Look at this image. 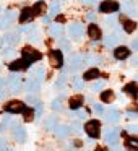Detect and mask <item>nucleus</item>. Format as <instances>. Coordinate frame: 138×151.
<instances>
[{
  "instance_id": "60",
  "label": "nucleus",
  "mask_w": 138,
  "mask_h": 151,
  "mask_svg": "<svg viewBox=\"0 0 138 151\" xmlns=\"http://www.w3.org/2000/svg\"><path fill=\"white\" fill-rule=\"evenodd\" d=\"M0 12H2V5H0Z\"/></svg>"
},
{
  "instance_id": "47",
  "label": "nucleus",
  "mask_w": 138,
  "mask_h": 151,
  "mask_svg": "<svg viewBox=\"0 0 138 151\" xmlns=\"http://www.w3.org/2000/svg\"><path fill=\"white\" fill-rule=\"evenodd\" d=\"M5 150H7V140L0 138V151H5Z\"/></svg>"
},
{
  "instance_id": "59",
  "label": "nucleus",
  "mask_w": 138,
  "mask_h": 151,
  "mask_svg": "<svg viewBox=\"0 0 138 151\" xmlns=\"http://www.w3.org/2000/svg\"><path fill=\"white\" fill-rule=\"evenodd\" d=\"M5 151H15V150H5Z\"/></svg>"
},
{
  "instance_id": "38",
  "label": "nucleus",
  "mask_w": 138,
  "mask_h": 151,
  "mask_svg": "<svg viewBox=\"0 0 138 151\" xmlns=\"http://www.w3.org/2000/svg\"><path fill=\"white\" fill-rule=\"evenodd\" d=\"M65 83H67V76H65V72H63L62 75L59 76V80H57L55 86H57V88H63V86H65Z\"/></svg>"
},
{
  "instance_id": "6",
  "label": "nucleus",
  "mask_w": 138,
  "mask_h": 151,
  "mask_svg": "<svg viewBox=\"0 0 138 151\" xmlns=\"http://www.w3.org/2000/svg\"><path fill=\"white\" fill-rule=\"evenodd\" d=\"M119 135H120L119 128H106V132H104L106 143L111 145V146H117L119 145Z\"/></svg>"
},
{
  "instance_id": "1",
  "label": "nucleus",
  "mask_w": 138,
  "mask_h": 151,
  "mask_svg": "<svg viewBox=\"0 0 138 151\" xmlns=\"http://www.w3.org/2000/svg\"><path fill=\"white\" fill-rule=\"evenodd\" d=\"M21 52H23V62H24V65H26V68L29 65H33L34 62H39V60L42 59V54L36 49H31V47H23Z\"/></svg>"
},
{
  "instance_id": "26",
  "label": "nucleus",
  "mask_w": 138,
  "mask_h": 151,
  "mask_svg": "<svg viewBox=\"0 0 138 151\" xmlns=\"http://www.w3.org/2000/svg\"><path fill=\"white\" fill-rule=\"evenodd\" d=\"M46 10H47V5H46V2H37V4H34V7H33V13L34 15H44L46 13Z\"/></svg>"
},
{
  "instance_id": "39",
  "label": "nucleus",
  "mask_w": 138,
  "mask_h": 151,
  "mask_svg": "<svg viewBox=\"0 0 138 151\" xmlns=\"http://www.w3.org/2000/svg\"><path fill=\"white\" fill-rule=\"evenodd\" d=\"M102 88H104V81H94V83L91 85V91H94V93L101 91Z\"/></svg>"
},
{
  "instance_id": "27",
  "label": "nucleus",
  "mask_w": 138,
  "mask_h": 151,
  "mask_svg": "<svg viewBox=\"0 0 138 151\" xmlns=\"http://www.w3.org/2000/svg\"><path fill=\"white\" fill-rule=\"evenodd\" d=\"M8 68H10L12 72H20V70H24V68H26V65H24L23 59H20V60H13V62L8 65Z\"/></svg>"
},
{
  "instance_id": "50",
  "label": "nucleus",
  "mask_w": 138,
  "mask_h": 151,
  "mask_svg": "<svg viewBox=\"0 0 138 151\" xmlns=\"http://www.w3.org/2000/svg\"><path fill=\"white\" fill-rule=\"evenodd\" d=\"M7 86V78H4V76H0V89L5 88Z\"/></svg>"
},
{
  "instance_id": "45",
  "label": "nucleus",
  "mask_w": 138,
  "mask_h": 151,
  "mask_svg": "<svg viewBox=\"0 0 138 151\" xmlns=\"http://www.w3.org/2000/svg\"><path fill=\"white\" fill-rule=\"evenodd\" d=\"M93 109H94V112H98V114H102V112H104L102 104H98V102H94V104H93Z\"/></svg>"
},
{
  "instance_id": "10",
  "label": "nucleus",
  "mask_w": 138,
  "mask_h": 151,
  "mask_svg": "<svg viewBox=\"0 0 138 151\" xmlns=\"http://www.w3.org/2000/svg\"><path fill=\"white\" fill-rule=\"evenodd\" d=\"M18 41H20V31H17V33H7L2 37L0 44H2V46H7V47H13Z\"/></svg>"
},
{
  "instance_id": "43",
  "label": "nucleus",
  "mask_w": 138,
  "mask_h": 151,
  "mask_svg": "<svg viewBox=\"0 0 138 151\" xmlns=\"http://www.w3.org/2000/svg\"><path fill=\"white\" fill-rule=\"evenodd\" d=\"M104 23L107 24V26H114V24H115V17H114V15H112V17H106Z\"/></svg>"
},
{
  "instance_id": "30",
  "label": "nucleus",
  "mask_w": 138,
  "mask_h": 151,
  "mask_svg": "<svg viewBox=\"0 0 138 151\" xmlns=\"http://www.w3.org/2000/svg\"><path fill=\"white\" fill-rule=\"evenodd\" d=\"M23 119H24V122H33V119H34V107H24V111H23Z\"/></svg>"
},
{
  "instance_id": "55",
  "label": "nucleus",
  "mask_w": 138,
  "mask_h": 151,
  "mask_svg": "<svg viewBox=\"0 0 138 151\" xmlns=\"http://www.w3.org/2000/svg\"><path fill=\"white\" fill-rule=\"evenodd\" d=\"M42 23L44 24H49L50 23V17H46V15H44V17H42Z\"/></svg>"
},
{
  "instance_id": "5",
  "label": "nucleus",
  "mask_w": 138,
  "mask_h": 151,
  "mask_svg": "<svg viewBox=\"0 0 138 151\" xmlns=\"http://www.w3.org/2000/svg\"><path fill=\"white\" fill-rule=\"evenodd\" d=\"M21 76H20V73H17V72H13L10 76H8V80H7V85L10 86V91L12 93H20L21 91V88H23V85H21Z\"/></svg>"
},
{
  "instance_id": "54",
  "label": "nucleus",
  "mask_w": 138,
  "mask_h": 151,
  "mask_svg": "<svg viewBox=\"0 0 138 151\" xmlns=\"http://www.w3.org/2000/svg\"><path fill=\"white\" fill-rule=\"evenodd\" d=\"M132 49H133V50H137V49H138V41H137V39L132 41Z\"/></svg>"
},
{
  "instance_id": "12",
  "label": "nucleus",
  "mask_w": 138,
  "mask_h": 151,
  "mask_svg": "<svg viewBox=\"0 0 138 151\" xmlns=\"http://www.w3.org/2000/svg\"><path fill=\"white\" fill-rule=\"evenodd\" d=\"M15 18H17V12L10 10L7 12V13L4 15V17L0 18V29H4V28H8L12 23L15 21Z\"/></svg>"
},
{
  "instance_id": "57",
  "label": "nucleus",
  "mask_w": 138,
  "mask_h": 151,
  "mask_svg": "<svg viewBox=\"0 0 138 151\" xmlns=\"http://www.w3.org/2000/svg\"><path fill=\"white\" fill-rule=\"evenodd\" d=\"M88 20H94V13H93V12H91V13H88Z\"/></svg>"
},
{
  "instance_id": "44",
  "label": "nucleus",
  "mask_w": 138,
  "mask_h": 151,
  "mask_svg": "<svg viewBox=\"0 0 138 151\" xmlns=\"http://www.w3.org/2000/svg\"><path fill=\"white\" fill-rule=\"evenodd\" d=\"M10 89H5V88H2L0 89V99H7L8 96H10Z\"/></svg>"
},
{
  "instance_id": "48",
  "label": "nucleus",
  "mask_w": 138,
  "mask_h": 151,
  "mask_svg": "<svg viewBox=\"0 0 138 151\" xmlns=\"http://www.w3.org/2000/svg\"><path fill=\"white\" fill-rule=\"evenodd\" d=\"M70 128H75L73 132H81V127H80V124H78V122H73V124H72V127H70Z\"/></svg>"
},
{
  "instance_id": "33",
  "label": "nucleus",
  "mask_w": 138,
  "mask_h": 151,
  "mask_svg": "<svg viewBox=\"0 0 138 151\" xmlns=\"http://www.w3.org/2000/svg\"><path fill=\"white\" fill-rule=\"evenodd\" d=\"M112 99H114V91H112V89H107V91L101 93V101L102 102H111Z\"/></svg>"
},
{
  "instance_id": "3",
  "label": "nucleus",
  "mask_w": 138,
  "mask_h": 151,
  "mask_svg": "<svg viewBox=\"0 0 138 151\" xmlns=\"http://www.w3.org/2000/svg\"><path fill=\"white\" fill-rule=\"evenodd\" d=\"M26 104L23 101H18V99H13V101H7V104H4V109L8 112V114H20V112L24 111Z\"/></svg>"
},
{
  "instance_id": "40",
  "label": "nucleus",
  "mask_w": 138,
  "mask_h": 151,
  "mask_svg": "<svg viewBox=\"0 0 138 151\" xmlns=\"http://www.w3.org/2000/svg\"><path fill=\"white\" fill-rule=\"evenodd\" d=\"M50 107H52L54 111H62V101H60V99H54Z\"/></svg>"
},
{
  "instance_id": "17",
  "label": "nucleus",
  "mask_w": 138,
  "mask_h": 151,
  "mask_svg": "<svg viewBox=\"0 0 138 151\" xmlns=\"http://www.w3.org/2000/svg\"><path fill=\"white\" fill-rule=\"evenodd\" d=\"M120 8L124 10V13H128V15H132V17L137 15V8H135V2H133V0H124V4H122Z\"/></svg>"
},
{
  "instance_id": "19",
  "label": "nucleus",
  "mask_w": 138,
  "mask_h": 151,
  "mask_svg": "<svg viewBox=\"0 0 138 151\" xmlns=\"http://www.w3.org/2000/svg\"><path fill=\"white\" fill-rule=\"evenodd\" d=\"M41 83L42 81H39V80H36V78H29V81L26 83V91L29 93H37L41 89Z\"/></svg>"
},
{
  "instance_id": "9",
  "label": "nucleus",
  "mask_w": 138,
  "mask_h": 151,
  "mask_svg": "<svg viewBox=\"0 0 138 151\" xmlns=\"http://www.w3.org/2000/svg\"><path fill=\"white\" fill-rule=\"evenodd\" d=\"M83 33H85V26L81 23H78V21H75V23H72L68 26V34L72 39H80L83 36Z\"/></svg>"
},
{
  "instance_id": "23",
  "label": "nucleus",
  "mask_w": 138,
  "mask_h": 151,
  "mask_svg": "<svg viewBox=\"0 0 138 151\" xmlns=\"http://www.w3.org/2000/svg\"><path fill=\"white\" fill-rule=\"evenodd\" d=\"M99 76H101V72H99V70L96 68V67H93V68L86 70L85 75H83L81 78L86 81V80H96V78H99Z\"/></svg>"
},
{
  "instance_id": "32",
  "label": "nucleus",
  "mask_w": 138,
  "mask_h": 151,
  "mask_svg": "<svg viewBox=\"0 0 138 151\" xmlns=\"http://www.w3.org/2000/svg\"><path fill=\"white\" fill-rule=\"evenodd\" d=\"M60 8H62V4H60L59 0H54L52 5H50V17H55V15H59Z\"/></svg>"
},
{
  "instance_id": "18",
  "label": "nucleus",
  "mask_w": 138,
  "mask_h": 151,
  "mask_svg": "<svg viewBox=\"0 0 138 151\" xmlns=\"http://www.w3.org/2000/svg\"><path fill=\"white\" fill-rule=\"evenodd\" d=\"M119 41H120V37H119L117 33H109L107 36L104 37V44L107 47H115L119 44Z\"/></svg>"
},
{
  "instance_id": "29",
  "label": "nucleus",
  "mask_w": 138,
  "mask_h": 151,
  "mask_svg": "<svg viewBox=\"0 0 138 151\" xmlns=\"http://www.w3.org/2000/svg\"><path fill=\"white\" fill-rule=\"evenodd\" d=\"M57 124H59V119H57L55 115H49V117H46V120H44V127H46L47 130H52Z\"/></svg>"
},
{
  "instance_id": "28",
  "label": "nucleus",
  "mask_w": 138,
  "mask_h": 151,
  "mask_svg": "<svg viewBox=\"0 0 138 151\" xmlns=\"http://www.w3.org/2000/svg\"><path fill=\"white\" fill-rule=\"evenodd\" d=\"M122 91L127 93V94H130L132 98H137V83L132 81V83H128V85H125Z\"/></svg>"
},
{
  "instance_id": "25",
  "label": "nucleus",
  "mask_w": 138,
  "mask_h": 151,
  "mask_svg": "<svg viewBox=\"0 0 138 151\" xmlns=\"http://www.w3.org/2000/svg\"><path fill=\"white\" fill-rule=\"evenodd\" d=\"M72 88L76 89V91H81L85 88V80L81 76H73L72 78Z\"/></svg>"
},
{
  "instance_id": "31",
  "label": "nucleus",
  "mask_w": 138,
  "mask_h": 151,
  "mask_svg": "<svg viewBox=\"0 0 138 151\" xmlns=\"http://www.w3.org/2000/svg\"><path fill=\"white\" fill-rule=\"evenodd\" d=\"M62 33H63V26L62 24H52V26H50V34H52V36H55V37H59V36H62Z\"/></svg>"
},
{
  "instance_id": "15",
  "label": "nucleus",
  "mask_w": 138,
  "mask_h": 151,
  "mask_svg": "<svg viewBox=\"0 0 138 151\" xmlns=\"http://www.w3.org/2000/svg\"><path fill=\"white\" fill-rule=\"evenodd\" d=\"M83 102H85V98L81 94H76V96H72L68 101V106H70V111H78L81 109Z\"/></svg>"
},
{
  "instance_id": "46",
  "label": "nucleus",
  "mask_w": 138,
  "mask_h": 151,
  "mask_svg": "<svg viewBox=\"0 0 138 151\" xmlns=\"http://www.w3.org/2000/svg\"><path fill=\"white\" fill-rule=\"evenodd\" d=\"M34 29V24H28V26H23L20 29V33H31V31Z\"/></svg>"
},
{
  "instance_id": "16",
  "label": "nucleus",
  "mask_w": 138,
  "mask_h": 151,
  "mask_svg": "<svg viewBox=\"0 0 138 151\" xmlns=\"http://www.w3.org/2000/svg\"><path fill=\"white\" fill-rule=\"evenodd\" d=\"M52 130H54V133H55L57 138H65V137H68V135H70L72 128L67 127V125H59V124H57Z\"/></svg>"
},
{
  "instance_id": "42",
  "label": "nucleus",
  "mask_w": 138,
  "mask_h": 151,
  "mask_svg": "<svg viewBox=\"0 0 138 151\" xmlns=\"http://www.w3.org/2000/svg\"><path fill=\"white\" fill-rule=\"evenodd\" d=\"M26 102H29V104H31V107H34V106H36L37 102H39V99H37V98H34L33 94H29V96H28V99H26Z\"/></svg>"
},
{
  "instance_id": "4",
  "label": "nucleus",
  "mask_w": 138,
  "mask_h": 151,
  "mask_svg": "<svg viewBox=\"0 0 138 151\" xmlns=\"http://www.w3.org/2000/svg\"><path fill=\"white\" fill-rule=\"evenodd\" d=\"M49 63L52 68H62L63 67V54L60 49L50 50L49 52Z\"/></svg>"
},
{
  "instance_id": "22",
  "label": "nucleus",
  "mask_w": 138,
  "mask_h": 151,
  "mask_svg": "<svg viewBox=\"0 0 138 151\" xmlns=\"http://www.w3.org/2000/svg\"><path fill=\"white\" fill-rule=\"evenodd\" d=\"M29 75H31V78H36V80H39V81H42L44 80V76H46V73H44V67H33V68L29 70Z\"/></svg>"
},
{
  "instance_id": "14",
  "label": "nucleus",
  "mask_w": 138,
  "mask_h": 151,
  "mask_svg": "<svg viewBox=\"0 0 138 151\" xmlns=\"http://www.w3.org/2000/svg\"><path fill=\"white\" fill-rule=\"evenodd\" d=\"M102 115H104L106 122H109V124H117L120 120V114H119L117 109H109V111L102 112Z\"/></svg>"
},
{
  "instance_id": "11",
  "label": "nucleus",
  "mask_w": 138,
  "mask_h": 151,
  "mask_svg": "<svg viewBox=\"0 0 138 151\" xmlns=\"http://www.w3.org/2000/svg\"><path fill=\"white\" fill-rule=\"evenodd\" d=\"M13 138H15V141H17V143H24V141H26V138H28L26 128L21 127V125H15V128H13Z\"/></svg>"
},
{
  "instance_id": "21",
  "label": "nucleus",
  "mask_w": 138,
  "mask_h": 151,
  "mask_svg": "<svg viewBox=\"0 0 138 151\" xmlns=\"http://www.w3.org/2000/svg\"><path fill=\"white\" fill-rule=\"evenodd\" d=\"M88 36L91 37L93 41H99V39H101L102 36H101V29L98 28V24H94V23L89 24V26H88Z\"/></svg>"
},
{
  "instance_id": "2",
  "label": "nucleus",
  "mask_w": 138,
  "mask_h": 151,
  "mask_svg": "<svg viewBox=\"0 0 138 151\" xmlns=\"http://www.w3.org/2000/svg\"><path fill=\"white\" fill-rule=\"evenodd\" d=\"M83 130L88 133V137L98 138L99 135H101V124H99V120H96V119H91V120H88V122L85 124Z\"/></svg>"
},
{
  "instance_id": "24",
  "label": "nucleus",
  "mask_w": 138,
  "mask_h": 151,
  "mask_svg": "<svg viewBox=\"0 0 138 151\" xmlns=\"http://www.w3.org/2000/svg\"><path fill=\"white\" fill-rule=\"evenodd\" d=\"M135 28H137V23H135V21L124 18V21H122V29H124L125 33H133Z\"/></svg>"
},
{
  "instance_id": "53",
  "label": "nucleus",
  "mask_w": 138,
  "mask_h": 151,
  "mask_svg": "<svg viewBox=\"0 0 138 151\" xmlns=\"http://www.w3.org/2000/svg\"><path fill=\"white\" fill-rule=\"evenodd\" d=\"M96 2H98V0H83V4L85 5H94Z\"/></svg>"
},
{
  "instance_id": "51",
  "label": "nucleus",
  "mask_w": 138,
  "mask_h": 151,
  "mask_svg": "<svg viewBox=\"0 0 138 151\" xmlns=\"http://www.w3.org/2000/svg\"><path fill=\"white\" fill-rule=\"evenodd\" d=\"M127 130L130 132V133H137V130H138V128H137V125H128V128H127Z\"/></svg>"
},
{
  "instance_id": "34",
  "label": "nucleus",
  "mask_w": 138,
  "mask_h": 151,
  "mask_svg": "<svg viewBox=\"0 0 138 151\" xmlns=\"http://www.w3.org/2000/svg\"><path fill=\"white\" fill-rule=\"evenodd\" d=\"M28 39H29L31 42H34V44H36V42H39V41H41V34H39V31H37L36 28H34V29L29 33V36H28Z\"/></svg>"
},
{
  "instance_id": "52",
  "label": "nucleus",
  "mask_w": 138,
  "mask_h": 151,
  "mask_svg": "<svg viewBox=\"0 0 138 151\" xmlns=\"http://www.w3.org/2000/svg\"><path fill=\"white\" fill-rule=\"evenodd\" d=\"M86 117H88V112L86 111H80L78 112V119H86Z\"/></svg>"
},
{
  "instance_id": "35",
  "label": "nucleus",
  "mask_w": 138,
  "mask_h": 151,
  "mask_svg": "<svg viewBox=\"0 0 138 151\" xmlns=\"http://www.w3.org/2000/svg\"><path fill=\"white\" fill-rule=\"evenodd\" d=\"M59 49H60V50H70V42H68V39H65V37H60V39H59Z\"/></svg>"
},
{
  "instance_id": "13",
  "label": "nucleus",
  "mask_w": 138,
  "mask_h": 151,
  "mask_svg": "<svg viewBox=\"0 0 138 151\" xmlns=\"http://www.w3.org/2000/svg\"><path fill=\"white\" fill-rule=\"evenodd\" d=\"M130 55H132V50L128 49L127 46H119V47L114 49V57L117 60H125V59H128Z\"/></svg>"
},
{
  "instance_id": "7",
  "label": "nucleus",
  "mask_w": 138,
  "mask_h": 151,
  "mask_svg": "<svg viewBox=\"0 0 138 151\" xmlns=\"http://www.w3.org/2000/svg\"><path fill=\"white\" fill-rule=\"evenodd\" d=\"M83 67V55L81 54H72L68 60V72L75 73Z\"/></svg>"
},
{
  "instance_id": "58",
  "label": "nucleus",
  "mask_w": 138,
  "mask_h": 151,
  "mask_svg": "<svg viewBox=\"0 0 138 151\" xmlns=\"http://www.w3.org/2000/svg\"><path fill=\"white\" fill-rule=\"evenodd\" d=\"M94 151H107V150H106V148H102V146H98Z\"/></svg>"
},
{
  "instance_id": "20",
  "label": "nucleus",
  "mask_w": 138,
  "mask_h": 151,
  "mask_svg": "<svg viewBox=\"0 0 138 151\" xmlns=\"http://www.w3.org/2000/svg\"><path fill=\"white\" fill-rule=\"evenodd\" d=\"M34 13H33V8L31 7H24L20 13V23H28L29 20H33Z\"/></svg>"
},
{
  "instance_id": "37",
  "label": "nucleus",
  "mask_w": 138,
  "mask_h": 151,
  "mask_svg": "<svg viewBox=\"0 0 138 151\" xmlns=\"http://www.w3.org/2000/svg\"><path fill=\"white\" fill-rule=\"evenodd\" d=\"M17 54V50L13 49V47H5L4 49V52H2V55L5 57V59H12V57Z\"/></svg>"
},
{
  "instance_id": "49",
  "label": "nucleus",
  "mask_w": 138,
  "mask_h": 151,
  "mask_svg": "<svg viewBox=\"0 0 138 151\" xmlns=\"http://www.w3.org/2000/svg\"><path fill=\"white\" fill-rule=\"evenodd\" d=\"M127 117L130 119V120H135V119H137L138 115H137V112H127Z\"/></svg>"
},
{
  "instance_id": "41",
  "label": "nucleus",
  "mask_w": 138,
  "mask_h": 151,
  "mask_svg": "<svg viewBox=\"0 0 138 151\" xmlns=\"http://www.w3.org/2000/svg\"><path fill=\"white\" fill-rule=\"evenodd\" d=\"M2 125L4 127H8V125H13V117L12 115H5L4 120H2Z\"/></svg>"
},
{
  "instance_id": "36",
  "label": "nucleus",
  "mask_w": 138,
  "mask_h": 151,
  "mask_svg": "<svg viewBox=\"0 0 138 151\" xmlns=\"http://www.w3.org/2000/svg\"><path fill=\"white\" fill-rule=\"evenodd\" d=\"M127 148H130V150H137V146H138V141H137V138L135 137H128L127 138Z\"/></svg>"
},
{
  "instance_id": "56",
  "label": "nucleus",
  "mask_w": 138,
  "mask_h": 151,
  "mask_svg": "<svg viewBox=\"0 0 138 151\" xmlns=\"http://www.w3.org/2000/svg\"><path fill=\"white\" fill-rule=\"evenodd\" d=\"M73 145H75V146H81V141H80V140H75V141H73Z\"/></svg>"
},
{
  "instance_id": "8",
  "label": "nucleus",
  "mask_w": 138,
  "mask_h": 151,
  "mask_svg": "<svg viewBox=\"0 0 138 151\" xmlns=\"http://www.w3.org/2000/svg\"><path fill=\"white\" fill-rule=\"evenodd\" d=\"M119 8H120V5H119L115 0H104V2H101V5H99V12H101V13H115Z\"/></svg>"
}]
</instances>
